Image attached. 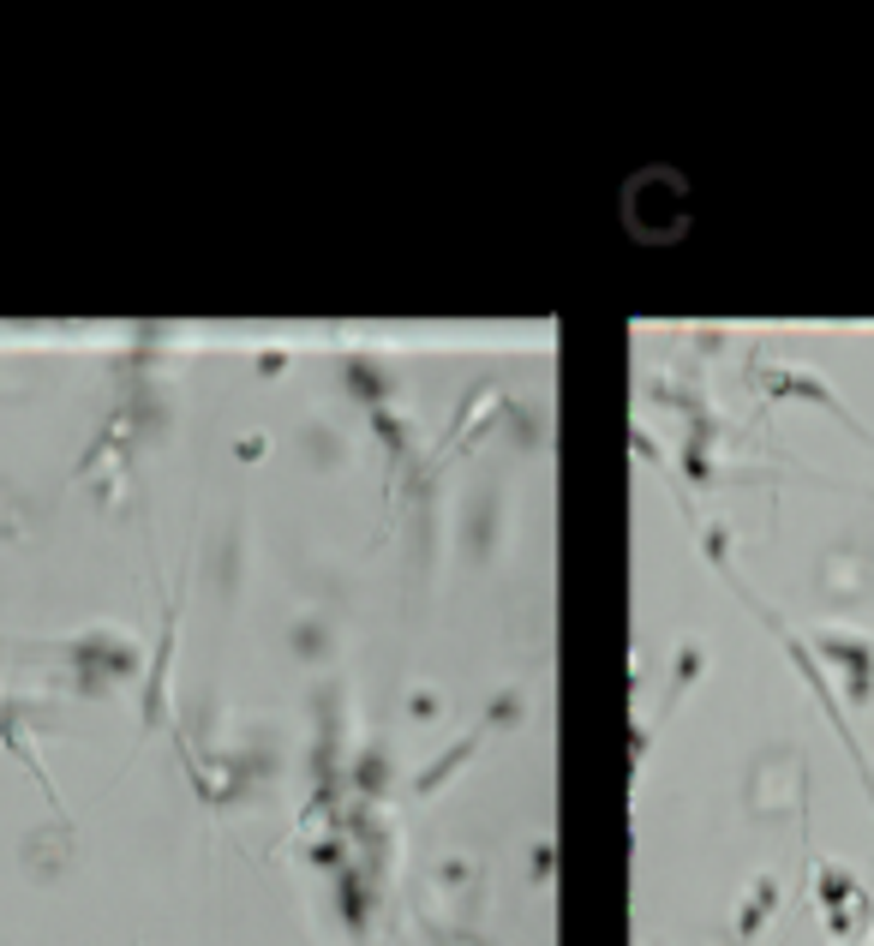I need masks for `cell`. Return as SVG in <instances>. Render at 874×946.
<instances>
[{
  "instance_id": "cell-1",
  "label": "cell",
  "mask_w": 874,
  "mask_h": 946,
  "mask_svg": "<svg viewBox=\"0 0 874 946\" xmlns=\"http://www.w3.org/2000/svg\"><path fill=\"white\" fill-rule=\"evenodd\" d=\"M31 528V516H24V497L12 492L7 480H0V540H12V533H24Z\"/></svg>"
}]
</instances>
